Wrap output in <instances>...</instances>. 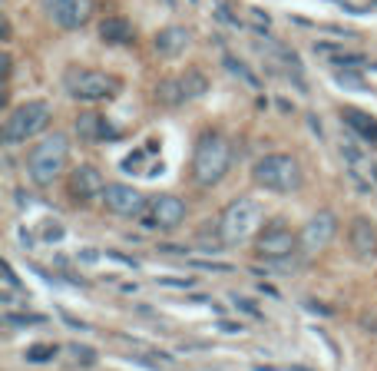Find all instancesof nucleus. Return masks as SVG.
Returning a JSON list of instances; mask_svg holds the SVG:
<instances>
[{
    "mask_svg": "<svg viewBox=\"0 0 377 371\" xmlns=\"http://www.w3.org/2000/svg\"><path fill=\"white\" fill-rule=\"evenodd\" d=\"M228 166H232V143L219 130H206L195 143L192 153V179L202 189H212L226 179Z\"/></svg>",
    "mask_w": 377,
    "mask_h": 371,
    "instance_id": "obj_1",
    "label": "nucleus"
},
{
    "mask_svg": "<svg viewBox=\"0 0 377 371\" xmlns=\"http://www.w3.org/2000/svg\"><path fill=\"white\" fill-rule=\"evenodd\" d=\"M262 223H265L262 203H255L252 196H239V199H232V203L222 209L215 232H219V242H222L226 249H232V245H245L248 239H255Z\"/></svg>",
    "mask_w": 377,
    "mask_h": 371,
    "instance_id": "obj_2",
    "label": "nucleus"
},
{
    "mask_svg": "<svg viewBox=\"0 0 377 371\" xmlns=\"http://www.w3.org/2000/svg\"><path fill=\"white\" fill-rule=\"evenodd\" d=\"M70 159V139L66 133H47L37 146L27 153V176L34 179V186H53L63 176Z\"/></svg>",
    "mask_w": 377,
    "mask_h": 371,
    "instance_id": "obj_3",
    "label": "nucleus"
},
{
    "mask_svg": "<svg viewBox=\"0 0 377 371\" xmlns=\"http://www.w3.org/2000/svg\"><path fill=\"white\" fill-rule=\"evenodd\" d=\"M252 179H255V186H262V189L275 192V196H291L304 183L302 166H298V159L291 153H268V156H262L252 166Z\"/></svg>",
    "mask_w": 377,
    "mask_h": 371,
    "instance_id": "obj_4",
    "label": "nucleus"
},
{
    "mask_svg": "<svg viewBox=\"0 0 377 371\" xmlns=\"http://www.w3.org/2000/svg\"><path fill=\"white\" fill-rule=\"evenodd\" d=\"M50 116H53V106L47 100H27V103L14 106L3 120V130H0L3 146H20V143L34 139L37 133L50 126Z\"/></svg>",
    "mask_w": 377,
    "mask_h": 371,
    "instance_id": "obj_5",
    "label": "nucleus"
},
{
    "mask_svg": "<svg viewBox=\"0 0 377 371\" xmlns=\"http://www.w3.org/2000/svg\"><path fill=\"white\" fill-rule=\"evenodd\" d=\"M63 90L70 93L73 100L83 103H99V100H110L119 90V80L103 70H86V67H70L63 74Z\"/></svg>",
    "mask_w": 377,
    "mask_h": 371,
    "instance_id": "obj_6",
    "label": "nucleus"
},
{
    "mask_svg": "<svg viewBox=\"0 0 377 371\" xmlns=\"http://www.w3.org/2000/svg\"><path fill=\"white\" fill-rule=\"evenodd\" d=\"M295 249H302V242H298V236H295L282 219L262 225L258 236H255V252H258L265 262H282V259H288Z\"/></svg>",
    "mask_w": 377,
    "mask_h": 371,
    "instance_id": "obj_7",
    "label": "nucleus"
},
{
    "mask_svg": "<svg viewBox=\"0 0 377 371\" xmlns=\"http://www.w3.org/2000/svg\"><path fill=\"white\" fill-rule=\"evenodd\" d=\"M103 205H106V212H113V216H123V219H136V216H143V209H146V192H139L136 186H126V183H106L103 189Z\"/></svg>",
    "mask_w": 377,
    "mask_h": 371,
    "instance_id": "obj_8",
    "label": "nucleus"
},
{
    "mask_svg": "<svg viewBox=\"0 0 377 371\" xmlns=\"http://www.w3.org/2000/svg\"><path fill=\"white\" fill-rule=\"evenodd\" d=\"M43 14L53 20L63 30H80L83 23H90L93 17V0H40Z\"/></svg>",
    "mask_w": 377,
    "mask_h": 371,
    "instance_id": "obj_9",
    "label": "nucleus"
},
{
    "mask_svg": "<svg viewBox=\"0 0 377 371\" xmlns=\"http://www.w3.org/2000/svg\"><path fill=\"white\" fill-rule=\"evenodd\" d=\"M335 232H338V216H335L331 209H321V212H315V216L302 225L298 242H302L304 252H321L324 245H331Z\"/></svg>",
    "mask_w": 377,
    "mask_h": 371,
    "instance_id": "obj_10",
    "label": "nucleus"
},
{
    "mask_svg": "<svg viewBox=\"0 0 377 371\" xmlns=\"http://www.w3.org/2000/svg\"><path fill=\"white\" fill-rule=\"evenodd\" d=\"M103 189H106V179H103V172L90 163H80V166L70 172V179H66V192H70V199L73 203H93L96 196H103Z\"/></svg>",
    "mask_w": 377,
    "mask_h": 371,
    "instance_id": "obj_11",
    "label": "nucleus"
},
{
    "mask_svg": "<svg viewBox=\"0 0 377 371\" xmlns=\"http://www.w3.org/2000/svg\"><path fill=\"white\" fill-rule=\"evenodd\" d=\"M186 203L179 199V196H159L156 203H152L149 216L143 219L146 225H156V229H162V232H172V229H179V225L186 223Z\"/></svg>",
    "mask_w": 377,
    "mask_h": 371,
    "instance_id": "obj_12",
    "label": "nucleus"
},
{
    "mask_svg": "<svg viewBox=\"0 0 377 371\" xmlns=\"http://www.w3.org/2000/svg\"><path fill=\"white\" fill-rule=\"evenodd\" d=\"M348 239H351V249H354V256H358L361 262H367L377 256V229L367 216H354V219H351Z\"/></svg>",
    "mask_w": 377,
    "mask_h": 371,
    "instance_id": "obj_13",
    "label": "nucleus"
},
{
    "mask_svg": "<svg viewBox=\"0 0 377 371\" xmlns=\"http://www.w3.org/2000/svg\"><path fill=\"white\" fill-rule=\"evenodd\" d=\"M76 136L86 139V143H103V139H116L119 133H116L99 113H80V120H76Z\"/></svg>",
    "mask_w": 377,
    "mask_h": 371,
    "instance_id": "obj_14",
    "label": "nucleus"
},
{
    "mask_svg": "<svg viewBox=\"0 0 377 371\" xmlns=\"http://www.w3.org/2000/svg\"><path fill=\"white\" fill-rule=\"evenodd\" d=\"M341 120L348 123V130L351 133H358L364 143H377V120L371 113H361V110H354V106H344V110H341Z\"/></svg>",
    "mask_w": 377,
    "mask_h": 371,
    "instance_id": "obj_15",
    "label": "nucleus"
},
{
    "mask_svg": "<svg viewBox=\"0 0 377 371\" xmlns=\"http://www.w3.org/2000/svg\"><path fill=\"white\" fill-rule=\"evenodd\" d=\"M188 47V30L186 27H166L156 34V50L162 56H179Z\"/></svg>",
    "mask_w": 377,
    "mask_h": 371,
    "instance_id": "obj_16",
    "label": "nucleus"
},
{
    "mask_svg": "<svg viewBox=\"0 0 377 371\" xmlns=\"http://www.w3.org/2000/svg\"><path fill=\"white\" fill-rule=\"evenodd\" d=\"M99 37L103 43H132V23L126 17H106L99 23Z\"/></svg>",
    "mask_w": 377,
    "mask_h": 371,
    "instance_id": "obj_17",
    "label": "nucleus"
},
{
    "mask_svg": "<svg viewBox=\"0 0 377 371\" xmlns=\"http://www.w3.org/2000/svg\"><path fill=\"white\" fill-rule=\"evenodd\" d=\"M156 100H159L162 106H182V103H186V93H182V83H179V76H172V80H162V83L156 87Z\"/></svg>",
    "mask_w": 377,
    "mask_h": 371,
    "instance_id": "obj_18",
    "label": "nucleus"
},
{
    "mask_svg": "<svg viewBox=\"0 0 377 371\" xmlns=\"http://www.w3.org/2000/svg\"><path fill=\"white\" fill-rule=\"evenodd\" d=\"M341 156H344V159L351 163V172H367V176H371V179L377 183V169H374V163H371V159H367V156H364V153H361L358 146H351V143H348V146H341Z\"/></svg>",
    "mask_w": 377,
    "mask_h": 371,
    "instance_id": "obj_19",
    "label": "nucleus"
},
{
    "mask_svg": "<svg viewBox=\"0 0 377 371\" xmlns=\"http://www.w3.org/2000/svg\"><path fill=\"white\" fill-rule=\"evenodd\" d=\"M179 83H182V93H186V103L206 96V90H208V80L199 74V70H186V74L179 76Z\"/></svg>",
    "mask_w": 377,
    "mask_h": 371,
    "instance_id": "obj_20",
    "label": "nucleus"
},
{
    "mask_svg": "<svg viewBox=\"0 0 377 371\" xmlns=\"http://www.w3.org/2000/svg\"><path fill=\"white\" fill-rule=\"evenodd\" d=\"M3 322L14 325V328H30V325H43L47 318L43 315H27V312H10V308H7V312H3Z\"/></svg>",
    "mask_w": 377,
    "mask_h": 371,
    "instance_id": "obj_21",
    "label": "nucleus"
},
{
    "mask_svg": "<svg viewBox=\"0 0 377 371\" xmlns=\"http://www.w3.org/2000/svg\"><path fill=\"white\" fill-rule=\"evenodd\" d=\"M226 67H228V70H232L235 76H242V80H245V83L252 87V90H258V87H262V83H258V76L252 74V70H248L245 63H239L235 56H226Z\"/></svg>",
    "mask_w": 377,
    "mask_h": 371,
    "instance_id": "obj_22",
    "label": "nucleus"
},
{
    "mask_svg": "<svg viewBox=\"0 0 377 371\" xmlns=\"http://www.w3.org/2000/svg\"><path fill=\"white\" fill-rule=\"evenodd\" d=\"M23 355H27V361H50V358H57V345H30Z\"/></svg>",
    "mask_w": 377,
    "mask_h": 371,
    "instance_id": "obj_23",
    "label": "nucleus"
},
{
    "mask_svg": "<svg viewBox=\"0 0 377 371\" xmlns=\"http://www.w3.org/2000/svg\"><path fill=\"white\" fill-rule=\"evenodd\" d=\"M331 63H335V67H361V63H364V54H344V50H338V54L331 56Z\"/></svg>",
    "mask_w": 377,
    "mask_h": 371,
    "instance_id": "obj_24",
    "label": "nucleus"
},
{
    "mask_svg": "<svg viewBox=\"0 0 377 371\" xmlns=\"http://www.w3.org/2000/svg\"><path fill=\"white\" fill-rule=\"evenodd\" d=\"M338 83H341V87H348V90H364V80H361L358 74H351V70H341Z\"/></svg>",
    "mask_w": 377,
    "mask_h": 371,
    "instance_id": "obj_25",
    "label": "nucleus"
},
{
    "mask_svg": "<svg viewBox=\"0 0 377 371\" xmlns=\"http://www.w3.org/2000/svg\"><path fill=\"white\" fill-rule=\"evenodd\" d=\"M66 352L73 355L76 361H83V365H93L96 361V355H93V348H86V345H70Z\"/></svg>",
    "mask_w": 377,
    "mask_h": 371,
    "instance_id": "obj_26",
    "label": "nucleus"
},
{
    "mask_svg": "<svg viewBox=\"0 0 377 371\" xmlns=\"http://www.w3.org/2000/svg\"><path fill=\"white\" fill-rule=\"evenodd\" d=\"M139 159H143V153H132V156H126V159H123V169H126V172H139Z\"/></svg>",
    "mask_w": 377,
    "mask_h": 371,
    "instance_id": "obj_27",
    "label": "nucleus"
},
{
    "mask_svg": "<svg viewBox=\"0 0 377 371\" xmlns=\"http://www.w3.org/2000/svg\"><path fill=\"white\" fill-rule=\"evenodd\" d=\"M232 302H235V308H245L248 315H262V312H258V305H252V302H245V298L232 295Z\"/></svg>",
    "mask_w": 377,
    "mask_h": 371,
    "instance_id": "obj_28",
    "label": "nucleus"
},
{
    "mask_svg": "<svg viewBox=\"0 0 377 371\" xmlns=\"http://www.w3.org/2000/svg\"><path fill=\"white\" fill-rule=\"evenodd\" d=\"M159 285H175V289H188L192 278H159Z\"/></svg>",
    "mask_w": 377,
    "mask_h": 371,
    "instance_id": "obj_29",
    "label": "nucleus"
},
{
    "mask_svg": "<svg viewBox=\"0 0 377 371\" xmlns=\"http://www.w3.org/2000/svg\"><path fill=\"white\" fill-rule=\"evenodd\" d=\"M219 328H222V332H245V325H242V322H219Z\"/></svg>",
    "mask_w": 377,
    "mask_h": 371,
    "instance_id": "obj_30",
    "label": "nucleus"
},
{
    "mask_svg": "<svg viewBox=\"0 0 377 371\" xmlns=\"http://www.w3.org/2000/svg\"><path fill=\"white\" fill-rule=\"evenodd\" d=\"M63 318H66V325H70V328H80V332H86V328H90L86 322H76L73 315H63Z\"/></svg>",
    "mask_w": 377,
    "mask_h": 371,
    "instance_id": "obj_31",
    "label": "nucleus"
},
{
    "mask_svg": "<svg viewBox=\"0 0 377 371\" xmlns=\"http://www.w3.org/2000/svg\"><path fill=\"white\" fill-rule=\"evenodd\" d=\"M288 371H304V368H288Z\"/></svg>",
    "mask_w": 377,
    "mask_h": 371,
    "instance_id": "obj_32",
    "label": "nucleus"
}]
</instances>
